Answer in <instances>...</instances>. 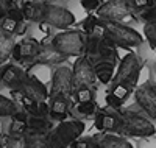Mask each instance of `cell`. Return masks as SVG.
<instances>
[{
    "instance_id": "obj_1",
    "label": "cell",
    "mask_w": 156,
    "mask_h": 148,
    "mask_svg": "<svg viewBox=\"0 0 156 148\" xmlns=\"http://www.w3.org/2000/svg\"><path fill=\"white\" fill-rule=\"evenodd\" d=\"M84 122L80 118H70L64 120V122H58L56 126L51 128V131L47 134L50 140L51 148H70V145L81 137L84 132Z\"/></svg>"
},
{
    "instance_id": "obj_2",
    "label": "cell",
    "mask_w": 156,
    "mask_h": 148,
    "mask_svg": "<svg viewBox=\"0 0 156 148\" xmlns=\"http://www.w3.org/2000/svg\"><path fill=\"white\" fill-rule=\"evenodd\" d=\"M87 34L81 30H62L51 39V45L67 58H80L86 53Z\"/></svg>"
},
{
    "instance_id": "obj_3",
    "label": "cell",
    "mask_w": 156,
    "mask_h": 148,
    "mask_svg": "<svg viewBox=\"0 0 156 148\" xmlns=\"http://www.w3.org/2000/svg\"><path fill=\"white\" fill-rule=\"evenodd\" d=\"M119 134L123 137H153L156 128L150 122V117L133 111H122V126Z\"/></svg>"
},
{
    "instance_id": "obj_4",
    "label": "cell",
    "mask_w": 156,
    "mask_h": 148,
    "mask_svg": "<svg viewBox=\"0 0 156 148\" xmlns=\"http://www.w3.org/2000/svg\"><path fill=\"white\" fill-rule=\"evenodd\" d=\"M108 41L120 48H134L144 42L140 33L122 22H106V36Z\"/></svg>"
},
{
    "instance_id": "obj_5",
    "label": "cell",
    "mask_w": 156,
    "mask_h": 148,
    "mask_svg": "<svg viewBox=\"0 0 156 148\" xmlns=\"http://www.w3.org/2000/svg\"><path fill=\"white\" fill-rule=\"evenodd\" d=\"M84 56L89 58L92 64L97 62H111L117 64L119 62V53H117V45H114L106 37H92L87 36V44H86V53Z\"/></svg>"
},
{
    "instance_id": "obj_6",
    "label": "cell",
    "mask_w": 156,
    "mask_h": 148,
    "mask_svg": "<svg viewBox=\"0 0 156 148\" xmlns=\"http://www.w3.org/2000/svg\"><path fill=\"white\" fill-rule=\"evenodd\" d=\"M142 67H144V61H142V58L137 55L136 51H129L120 59L119 67H117V72H115V76H114L112 81L114 83L128 84V86H131V87L136 89Z\"/></svg>"
},
{
    "instance_id": "obj_7",
    "label": "cell",
    "mask_w": 156,
    "mask_h": 148,
    "mask_svg": "<svg viewBox=\"0 0 156 148\" xmlns=\"http://www.w3.org/2000/svg\"><path fill=\"white\" fill-rule=\"evenodd\" d=\"M75 95L73 86V70L67 65H59L51 75L50 98H66L72 103Z\"/></svg>"
},
{
    "instance_id": "obj_8",
    "label": "cell",
    "mask_w": 156,
    "mask_h": 148,
    "mask_svg": "<svg viewBox=\"0 0 156 148\" xmlns=\"http://www.w3.org/2000/svg\"><path fill=\"white\" fill-rule=\"evenodd\" d=\"M41 23L50 25V26L58 28V30H67L70 25L75 23V16L67 8H62V6H58V5L44 3Z\"/></svg>"
},
{
    "instance_id": "obj_9",
    "label": "cell",
    "mask_w": 156,
    "mask_h": 148,
    "mask_svg": "<svg viewBox=\"0 0 156 148\" xmlns=\"http://www.w3.org/2000/svg\"><path fill=\"white\" fill-rule=\"evenodd\" d=\"M134 14L129 0H108L97 8V16L105 22H122Z\"/></svg>"
},
{
    "instance_id": "obj_10",
    "label": "cell",
    "mask_w": 156,
    "mask_h": 148,
    "mask_svg": "<svg viewBox=\"0 0 156 148\" xmlns=\"http://www.w3.org/2000/svg\"><path fill=\"white\" fill-rule=\"evenodd\" d=\"M94 125L101 132L119 134L122 126V111L108 104L105 107H98L97 115L94 117Z\"/></svg>"
},
{
    "instance_id": "obj_11",
    "label": "cell",
    "mask_w": 156,
    "mask_h": 148,
    "mask_svg": "<svg viewBox=\"0 0 156 148\" xmlns=\"http://www.w3.org/2000/svg\"><path fill=\"white\" fill-rule=\"evenodd\" d=\"M73 86L78 87H95V83L98 81L95 75V67L89 61L87 56L76 58L73 64Z\"/></svg>"
},
{
    "instance_id": "obj_12",
    "label": "cell",
    "mask_w": 156,
    "mask_h": 148,
    "mask_svg": "<svg viewBox=\"0 0 156 148\" xmlns=\"http://www.w3.org/2000/svg\"><path fill=\"white\" fill-rule=\"evenodd\" d=\"M134 100H136L137 106L150 118L156 120V83L147 81L142 86L136 87Z\"/></svg>"
},
{
    "instance_id": "obj_13",
    "label": "cell",
    "mask_w": 156,
    "mask_h": 148,
    "mask_svg": "<svg viewBox=\"0 0 156 148\" xmlns=\"http://www.w3.org/2000/svg\"><path fill=\"white\" fill-rule=\"evenodd\" d=\"M41 44L36 39L27 37L22 39L20 42H16L14 50H12V59L17 62H28V61H34L39 50H41Z\"/></svg>"
},
{
    "instance_id": "obj_14",
    "label": "cell",
    "mask_w": 156,
    "mask_h": 148,
    "mask_svg": "<svg viewBox=\"0 0 156 148\" xmlns=\"http://www.w3.org/2000/svg\"><path fill=\"white\" fill-rule=\"evenodd\" d=\"M20 89L36 101H48L50 100V89L41 81V79H37L33 75L27 73Z\"/></svg>"
},
{
    "instance_id": "obj_15",
    "label": "cell",
    "mask_w": 156,
    "mask_h": 148,
    "mask_svg": "<svg viewBox=\"0 0 156 148\" xmlns=\"http://www.w3.org/2000/svg\"><path fill=\"white\" fill-rule=\"evenodd\" d=\"M136 89L128 86V84H122V83H111L106 92V104L112 106L115 109H120L123 106V103L128 100V97L131 95Z\"/></svg>"
},
{
    "instance_id": "obj_16",
    "label": "cell",
    "mask_w": 156,
    "mask_h": 148,
    "mask_svg": "<svg viewBox=\"0 0 156 148\" xmlns=\"http://www.w3.org/2000/svg\"><path fill=\"white\" fill-rule=\"evenodd\" d=\"M69 58L66 55H62V53L59 50H56L53 45L50 44H45L41 47V50H39L37 56L33 62L36 64H41V65H59L62 62H66Z\"/></svg>"
},
{
    "instance_id": "obj_17",
    "label": "cell",
    "mask_w": 156,
    "mask_h": 148,
    "mask_svg": "<svg viewBox=\"0 0 156 148\" xmlns=\"http://www.w3.org/2000/svg\"><path fill=\"white\" fill-rule=\"evenodd\" d=\"M25 76H27V73L19 65L8 64L2 67V83L9 89H20Z\"/></svg>"
},
{
    "instance_id": "obj_18",
    "label": "cell",
    "mask_w": 156,
    "mask_h": 148,
    "mask_svg": "<svg viewBox=\"0 0 156 148\" xmlns=\"http://www.w3.org/2000/svg\"><path fill=\"white\" fill-rule=\"evenodd\" d=\"M9 95H11L12 100L17 103V106L20 107V111H25L27 114H31V115H39V103L41 101L33 100L22 89H11Z\"/></svg>"
},
{
    "instance_id": "obj_19",
    "label": "cell",
    "mask_w": 156,
    "mask_h": 148,
    "mask_svg": "<svg viewBox=\"0 0 156 148\" xmlns=\"http://www.w3.org/2000/svg\"><path fill=\"white\" fill-rule=\"evenodd\" d=\"M83 31L87 34V36H92V37H105L106 36V22L100 19L97 14H89L83 23Z\"/></svg>"
},
{
    "instance_id": "obj_20",
    "label": "cell",
    "mask_w": 156,
    "mask_h": 148,
    "mask_svg": "<svg viewBox=\"0 0 156 148\" xmlns=\"http://www.w3.org/2000/svg\"><path fill=\"white\" fill-rule=\"evenodd\" d=\"M50 118L53 122H64L70 114V101L66 98H50Z\"/></svg>"
},
{
    "instance_id": "obj_21",
    "label": "cell",
    "mask_w": 156,
    "mask_h": 148,
    "mask_svg": "<svg viewBox=\"0 0 156 148\" xmlns=\"http://www.w3.org/2000/svg\"><path fill=\"white\" fill-rule=\"evenodd\" d=\"M28 131V114L25 111H17L11 117L8 125V134L14 137H23Z\"/></svg>"
},
{
    "instance_id": "obj_22",
    "label": "cell",
    "mask_w": 156,
    "mask_h": 148,
    "mask_svg": "<svg viewBox=\"0 0 156 148\" xmlns=\"http://www.w3.org/2000/svg\"><path fill=\"white\" fill-rule=\"evenodd\" d=\"M97 137V148H134L133 143L120 134H101Z\"/></svg>"
},
{
    "instance_id": "obj_23",
    "label": "cell",
    "mask_w": 156,
    "mask_h": 148,
    "mask_svg": "<svg viewBox=\"0 0 156 148\" xmlns=\"http://www.w3.org/2000/svg\"><path fill=\"white\" fill-rule=\"evenodd\" d=\"M98 106L95 103V100L92 101H76L72 107H70V114L73 115V118H94L97 115Z\"/></svg>"
},
{
    "instance_id": "obj_24",
    "label": "cell",
    "mask_w": 156,
    "mask_h": 148,
    "mask_svg": "<svg viewBox=\"0 0 156 148\" xmlns=\"http://www.w3.org/2000/svg\"><path fill=\"white\" fill-rule=\"evenodd\" d=\"M14 45H16V34L0 30V65L5 64L12 56Z\"/></svg>"
},
{
    "instance_id": "obj_25",
    "label": "cell",
    "mask_w": 156,
    "mask_h": 148,
    "mask_svg": "<svg viewBox=\"0 0 156 148\" xmlns=\"http://www.w3.org/2000/svg\"><path fill=\"white\" fill-rule=\"evenodd\" d=\"M42 11H44V2H33V0H28V2H25L22 5V12L25 16V20H28V22L41 23Z\"/></svg>"
},
{
    "instance_id": "obj_26",
    "label": "cell",
    "mask_w": 156,
    "mask_h": 148,
    "mask_svg": "<svg viewBox=\"0 0 156 148\" xmlns=\"http://www.w3.org/2000/svg\"><path fill=\"white\" fill-rule=\"evenodd\" d=\"M50 117H39V115H31L28 114V131L31 132H41V134H48L53 128Z\"/></svg>"
},
{
    "instance_id": "obj_27",
    "label": "cell",
    "mask_w": 156,
    "mask_h": 148,
    "mask_svg": "<svg viewBox=\"0 0 156 148\" xmlns=\"http://www.w3.org/2000/svg\"><path fill=\"white\" fill-rule=\"evenodd\" d=\"M94 67L98 81L101 84H111V81L115 76V65L111 62H97L94 64Z\"/></svg>"
},
{
    "instance_id": "obj_28",
    "label": "cell",
    "mask_w": 156,
    "mask_h": 148,
    "mask_svg": "<svg viewBox=\"0 0 156 148\" xmlns=\"http://www.w3.org/2000/svg\"><path fill=\"white\" fill-rule=\"evenodd\" d=\"M25 142H27V148H51L47 134H41V132L27 131Z\"/></svg>"
},
{
    "instance_id": "obj_29",
    "label": "cell",
    "mask_w": 156,
    "mask_h": 148,
    "mask_svg": "<svg viewBox=\"0 0 156 148\" xmlns=\"http://www.w3.org/2000/svg\"><path fill=\"white\" fill-rule=\"evenodd\" d=\"M17 111H20L17 103L0 93V117H12Z\"/></svg>"
},
{
    "instance_id": "obj_30",
    "label": "cell",
    "mask_w": 156,
    "mask_h": 148,
    "mask_svg": "<svg viewBox=\"0 0 156 148\" xmlns=\"http://www.w3.org/2000/svg\"><path fill=\"white\" fill-rule=\"evenodd\" d=\"M22 25H23V22H19L11 16H5L2 20H0V30H3L6 33H11V34H17L20 31Z\"/></svg>"
},
{
    "instance_id": "obj_31",
    "label": "cell",
    "mask_w": 156,
    "mask_h": 148,
    "mask_svg": "<svg viewBox=\"0 0 156 148\" xmlns=\"http://www.w3.org/2000/svg\"><path fill=\"white\" fill-rule=\"evenodd\" d=\"M144 37L147 39L148 45L156 50V22H147L144 25Z\"/></svg>"
},
{
    "instance_id": "obj_32",
    "label": "cell",
    "mask_w": 156,
    "mask_h": 148,
    "mask_svg": "<svg viewBox=\"0 0 156 148\" xmlns=\"http://www.w3.org/2000/svg\"><path fill=\"white\" fill-rule=\"evenodd\" d=\"M3 146L5 148H27V142L23 137H14V136H3Z\"/></svg>"
},
{
    "instance_id": "obj_33",
    "label": "cell",
    "mask_w": 156,
    "mask_h": 148,
    "mask_svg": "<svg viewBox=\"0 0 156 148\" xmlns=\"http://www.w3.org/2000/svg\"><path fill=\"white\" fill-rule=\"evenodd\" d=\"M129 5H131V9L134 14H139V12L154 6L156 0H129Z\"/></svg>"
},
{
    "instance_id": "obj_34",
    "label": "cell",
    "mask_w": 156,
    "mask_h": 148,
    "mask_svg": "<svg viewBox=\"0 0 156 148\" xmlns=\"http://www.w3.org/2000/svg\"><path fill=\"white\" fill-rule=\"evenodd\" d=\"M76 101H92L95 100V93L92 87H78L75 89Z\"/></svg>"
},
{
    "instance_id": "obj_35",
    "label": "cell",
    "mask_w": 156,
    "mask_h": 148,
    "mask_svg": "<svg viewBox=\"0 0 156 148\" xmlns=\"http://www.w3.org/2000/svg\"><path fill=\"white\" fill-rule=\"evenodd\" d=\"M70 148H97V137H80L70 145Z\"/></svg>"
},
{
    "instance_id": "obj_36",
    "label": "cell",
    "mask_w": 156,
    "mask_h": 148,
    "mask_svg": "<svg viewBox=\"0 0 156 148\" xmlns=\"http://www.w3.org/2000/svg\"><path fill=\"white\" fill-rule=\"evenodd\" d=\"M139 17L145 23L147 22H156V5L148 8V9H145V11H142V12H139Z\"/></svg>"
},
{
    "instance_id": "obj_37",
    "label": "cell",
    "mask_w": 156,
    "mask_h": 148,
    "mask_svg": "<svg viewBox=\"0 0 156 148\" xmlns=\"http://www.w3.org/2000/svg\"><path fill=\"white\" fill-rule=\"evenodd\" d=\"M16 3L12 0H0V20H2L5 16H8L9 9L14 6Z\"/></svg>"
},
{
    "instance_id": "obj_38",
    "label": "cell",
    "mask_w": 156,
    "mask_h": 148,
    "mask_svg": "<svg viewBox=\"0 0 156 148\" xmlns=\"http://www.w3.org/2000/svg\"><path fill=\"white\" fill-rule=\"evenodd\" d=\"M80 3L86 11H94L100 6V0H80Z\"/></svg>"
},
{
    "instance_id": "obj_39",
    "label": "cell",
    "mask_w": 156,
    "mask_h": 148,
    "mask_svg": "<svg viewBox=\"0 0 156 148\" xmlns=\"http://www.w3.org/2000/svg\"><path fill=\"white\" fill-rule=\"evenodd\" d=\"M0 83H2V69H0Z\"/></svg>"
},
{
    "instance_id": "obj_40",
    "label": "cell",
    "mask_w": 156,
    "mask_h": 148,
    "mask_svg": "<svg viewBox=\"0 0 156 148\" xmlns=\"http://www.w3.org/2000/svg\"><path fill=\"white\" fill-rule=\"evenodd\" d=\"M0 148H5V146H3V145H2V146H0Z\"/></svg>"
},
{
    "instance_id": "obj_41",
    "label": "cell",
    "mask_w": 156,
    "mask_h": 148,
    "mask_svg": "<svg viewBox=\"0 0 156 148\" xmlns=\"http://www.w3.org/2000/svg\"><path fill=\"white\" fill-rule=\"evenodd\" d=\"M0 146H2V142H0Z\"/></svg>"
}]
</instances>
